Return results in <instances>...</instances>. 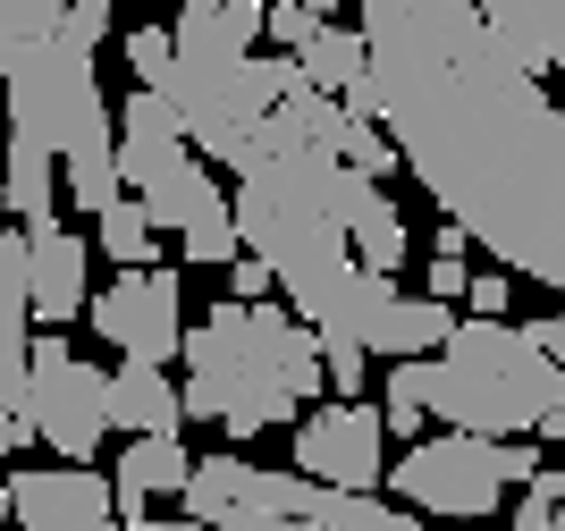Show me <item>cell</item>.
<instances>
[{
	"label": "cell",
	"mask_w": 565,
	"mask_h": 531,
	"mask_svg": "<svg viewBox=\"0 0 565 531\" xmlns=\"http://www.w3.org/2000/svg\"><path fill=\"white\" fill-rule=\"evenodd\" d=\"M178 270L161 262H136V270H118L94 304H85V321L102 329V347L118 354H143V363H169V354L186 347V312H178Z\"/></svg>",
	"instance_id": "cell-9"
},
{
	"label": "cell",
	"mask_w": 565,
	"mask_h": 531,
	"mask_svg": "<svg viewBox=\"0 0 565 531\" xmlns=\"http://www.w3.org/2000/svg\"><path fill=\"white\" fill-rule=\"evenodd\" d=\"M68 25L85 43H102V25H110V0H68Z\"/></svg>",
	"instance_id": "cell-33"
},
{
	"label": "cell",
	"mask_w": 565,
	"mask_h": 531,
	"mask_svg": "<svg viewBox=\"0 0 565 531\" xmlns=\"http://www.w3.org/2000/svg\"><path fill=\"white\" fill-rule=\"evenodd\" d=\"M312 507V472H262L228 447V456H194L186 472V514L212 531H279L305 523Z\"/></svg>",
	"instance_id": "cell-8"
},
{
	"label": "cell",
	"mask_w": 565,
	"mask_h": 531,
	"mask_svg": "<svg viewBox=\"0 0 565 531\" xmlns=\"http://www.w3.org/2000/svg\"><path fill=\"white\" fill-rule=\"evenodd\" d=\"M186 414L220 422L228 439H262V431H287L305 422V405L330 389V363H321V329L296 312V304L270 296H220L203 321L186 329Z\"/></svg>",
	"instance_id": "cell-2"
},
{
	"label": "cell",
	"mask_w": 565,
	"mask_h": 531,
	"mask_svg": "<svg viewBox=\"0 0 565 531\" xmlns=\"http://www.w3.org/2000/svg\"><path fill=\"white\" fill-rule=\"evenodd\" d=\"M321 363H330V389L338 396L372 389V347H354V338H321Z\"/></svg>",
	"instance_id": "cell-25"
},
{
	"label": "cell",
	"mask_w": 565,
	"mask_h": 531,
	"mask_svg": "<svg viewBox=\"0 0 565 531\" xmlns=\"http://www.w3.org/2000/svg\"><path fill=\"white\" fill-rule=\"evenodd\" d=\"M178 60H236L270 34V0H178Z\"/></svg>",
	"instance_id": "cell-15"
},
{
	"label": "cell",
	"mask_w": 565,
	"mask_h": 531,
	"mask_svg": "<svg viewBox=\"0 0 565 531\" xmlns=\"http://www.w3.org/2000/svg\"><path fill=\"white\" fill-rule=\"evenodd\" d=\"M305 9H312V18H338V0H305Z\"/></svg>",
	"instance_id": "cell-37"
},
{
	"label": "cell",
	"mask_w": 565,
	"mask_h": 531,
	"mask_svg": "<svg viewBox=\"0 0 565 531\" xmlns=\"http://www.w3.org/2000/svg\"><path fill=\"white\" fill-rule=\"evenodd\" d=\"M9 447H25L18 439V414H0V464H9Z\"/></svg>",
	"instance_id": "cell-35"
},
{
	"label": "cell",
	"mask_w": 565,
	"mask_h": 531,
	"mask_svg": "<svg viewBox=\"0 0 565 531\" xmlns=\"http://www.w3.org/2000/svg\"><path fill=\"white\" fill-rule=\"evenodd\" d=\"M465 287H472L465 254H430V296H448V304H465Z\"/></svg>",
	"instance_id": "cell-31"
},
{
	"label": "cell",
	"mask_w": 565,
	"mask_h": 531,
	"mask_svg": "<svg viewBox=\"0 0 565 531\" xmlns=\"http://www.w3.org/2000/svg\"><path fill=\"white\" fill-rule=\"evenodd\" d=\"M397 498L423 514H498V498H507V439H490V431H465V422H439L430 439H414L397 456Z\"/></svg>",
	"instance_id": "cell-6"
},
{
	"label": "cell",
	"mask_w": 565,
	"mask_h": 531,
	"mask_svg": "<svg viewBox=\"0 0 565 531\" xmlns=\"http://www.w3.org/2000/svg\"><path fill=\"white\" fill-rule=\"evenodd\" d=\"M312 25H321V18H312L305 0H279V9H270V43H287V51H296V43L312 34Z\"/></svg>",
	"instance_id": "cell-30"
},
{
	"label": "cell",
	"mask_w": 565,
	"mask_h": 531,
	"mask_svg": "<svg viewBox=\"0 0 565 531\" xmlns=\"http://www.w3.org/2000/svg\"><path fill=\"white\" fill-rule=\"evenodd\" d=\"M0 85H9V136H34V144H51V152H60L85 118L110 110V102H102V76H94V43H85L76 25H60L51 43H34Z\"/></svg>",
	"instance_id": "cell-7"
},
{
	"label": "cell",
	"mask_w": 565,
	"mask_h": 531,
	"mask_svg": "<svg viewBox=\"0 0 565 531\" xmlns=\"http://www.w3.org/2000/svg\"><path fill=\"white\" fill-rule=\"evenodd\" d=\"M380 380H388V405H380V414H388V439H423L430 405H423V371H414V354H388Z\"/></svg>",
	"instance_id": "cell-23"
},
{
	"label": "cell",
	"mask_w": 565,
	"mask_h": 531,
	"mask_svg": "<svg viewBox=\"0 0 565 531\" xmlns=\"http://www.w3.org/2000/svg\"><path fill=\"white\" fill-rule=\"evenodd\" d=\"M515 523H523V531H548V523H557V472H532V481H523Z\"/></svg>",
	"instance_id": "cell-27"
},
{
	"label": "cell",
	"mask_w": 565,
	"mask_h": 531,
	"mask_svg": "<svg viewBox=\"0 0 565 531\" xmlns=\"http://www.w3.org/2000/svg\"><path fill=\"white\" fill-rule=\"evenodd\" d=\"M296 76H305V68H296V51H287V60L236 51V60H178L161 93L178 102L186 136L212 152V169H254L262 127H270V110L287 102Z\"/></svg>",
	"instance_id": "cell-5"
},
{
	"label": "cell",
	"mask_w": 565,
	"mask_h": 531,
	"mask_svg": "<svg viewBox=\"0 0 565 531\" xmlns=\"http://www.w3.org/2000/svg\"><path fill=\"white\" fill-rule=\"evenodd\" d=\"M9 489H18L25 531H102V523H118V481H102L94 464H76V456L34 464V472H18Z\"/></svg>",
	"instance_id": "cell-12"
},
{
	"label": "cell",
	"mask_w": 565,
	"mask_h": 531,
	"mask_svg": "<svg viewBox=\"0 0 565 531\" xmlns=\"http://www.w3.org/2000/svg\"><path fill=\"white\" fill-rule=\"evenodd\" d=\"M68 25V0H0V43H9V68H18L34 43H51Z\"/></svg>",
	"instance_id": "cell-22"
},
{
	"label": "cell",
	"mask_w": 565,
	"mask_h": 531,
	"mask_svg": "<svg viewBox=\"0 0 565 531\" xmlns=\"http://www.w3.org/2000/svg\"><path fill=\"white\" fill-rule=\"evenodd\" d=\"M102 431H118L110 422V371L94 363H60V371H34V389H25V414H18V439L34 447L43 439L51 456H76V464H94Z\"/></svg>",
	"instance_id": "cell-10"
},
{
	"label": "cell",
	"mask_w": 565,
	"mask_h": 531,
	"mask_svg": "<svg viewBox=\"0 0 565 531\" xmlns=\"http://www.w3.org/2000/svg\"><path fill=\"white\" fill-rule=\"evenodd\" d=\"M465 304H481V312H507V262L472 278V287H465Z\"/></svg>",
	"instance_id": "cell-32"
},
{
	"label": "cell",
	"mask_w": 565,
	"mask_h": 531,
	"mask_svg": "<svg viewBox=\"0 0 565 531\" xmlns=\"http://www.w3.org/2000/svg\"><path fill=\"white\" fill-rule=\"evenodd\" d=\"M228 296H279V270H270V262L245 245V254L228 262Z\"/></svg>",
	"instance_id": "cell-28"
},
{
	"label": "cell",
	"mask_w": 565,
	"mask_h": 531,
	"mask_svg": "<svg viewBox=\"0 0 565 531\" xmlns=\"http://www.w3.org/2000/svg\"><path fill=\"white\" fill-rule=\"evenodd\" d=\"M25 389H34V354L0 347V414H25Z\"/></svg>",
	"instance_id": "cell-26"
},
{
	"label": "cell",
	"mask_w": 565,
	"mask_h": 531,
	"mask_svg": "<svg viewBox=\"0 0 565 531\" xmlns=\"http://www.w3.org/2000/svg\"><path fill=\"white\" fill-rule=\"evenodd\" d=\"M423 371V405L439 422H465V431H490V439H515V431H541L548 405H565V363L515 329L507 312H472L448 329V347L414 354Z\"/></svg>",
	"instance_id": "cell-3"
},
{
	"label": "cell",
	"mask_w": 565,
	"mask_h": 531,
	"mask_svg": "<svg viewBox=\"0 0 565 531\" xmlns=\"http://www.w3.org/2000/svg\"><path fill=\"white\" fill-rule=\"evenodd\" d=\"M0 76H9V43H0Z\"/></svg>",
	"instance_id": "cell-38"
},
{
	"label": "cell",
	"mask_w": 565,
	"mask_h": 531,
	"mask_svg": "<svg viewBox=\"0 0 565 531\" xmlns=\"http://www.w3.org/2000/svg\"><path fill=\"white\" fill-rule=\"evenodd\" d=\"M34 229V321H76L94 304V278H85V236L60 229V220H25Z\"/></svg>",
	"instance_id": "cell-14"
},
{
	"label": "cell",
	"mask_w": 565,
	"mask_h": 531,
	"mask_svg": "<svg viewBox=\"0 0 565 531\" xmlns=\"http://www.w3.org/2000/svg\"><path fill=\"white\" fill-rule=\"evenodd\" d=\"M296 68H305L312 85H330V93H354L363 76H372V43H363V25L321 18L305 43H296Z\"/></svg>",
	"instance_id": "cell-19"
},
{
	"label": "cell",
	"mask_w": 565,
	"mask_h": 531,
	"mask_svg": "<svg viewBox=\"0 0 565 531\" xmlns=\"http://www.w3.org/2000/svg\"><path fill=\"white\" fill-rule=\"evenodd\" d=\"M127 68H136V85H169L178 34H169V25H136V34H127Z\"/></svg>",
	"instance_id": "cell-24"
},
{
	"label": "cell",
	"mask_w": 565,
	"mask_h": 531,
	"mask_svg": "<svg viewBox=\"0 0 565 531\" xmlns=\"http://www.w3.org/2000/svg\"><path fill=\"white\" fill-rule=\"evenodd\" d=\"M541 439H565V405H548V422H541Z\"/></svg>",
	"instance_id": "cell-36"
},
{
	"label": "cell",
	"mask_w": 565,
	"mask_h": 531,
	"mask_svg": "<svg viewBox=\"0 0 565 531\" xmlns=\"http://www.w3.org/2000/svg\"><path fill=\"white\" fill-rule=\"evenodd\" d=\"M60 152L34 136H9V161H0V203L18 211V220H51V203H60Z\"/></svg>",
	"instance_id": "cell-18"
},
{
	"label": "cell",
	"mask_w": 565,
	"mask_h": 531,
	"mask_svg": "<svg viewBox=\"0 0 565 531\" xmlns=\"http://www.w3.org/2000/svg\"><path fill=\"white\" fill-rule=\"evenodd\" d=\"M380 439H388V414L372 396L305 405V422H296V472L338 481V489H380Z\"/></svg>",
	"instance_id": "cell-11"
},
{
	"label": "cell",
	"mask_w": 565,
	"mask_h": 531,
	"mask_svg": "<svg viewBox=\"0 0 565 531\" xmlns=\"http://www.w3.org/2000/svg\"><path fill=\"white\" fill-rule=\"evenodd\" d=\"M118 169H127V194H143V211L161 220V236L186 245V262L228 270L245 254L236 203L212 185V152L186 136V118H178V102L161 85H136L118 102Z\"/></svg>",
	"instance_id": "cell-4"
},
{
	"label": "cell",
	"mask_w": 565,
	"mask_h": 531,
	"mask_svg": "<svg viewBox=\"0 0 565 531\" xmlns=\"http://www.w3.org/2000/svg\"><path fill=\"white\" fill-rule=\"evenodd\" d=\"M94 220H102V254H110L118 270H136V262H161V220L143 211V194H118V203H102Z\"/></svg>",
	"instance_id": "cell-21"
},
{
	"label": "cell",
	"mask_w": 565,
	"mask_h": 531,
	"mask_svg": "<svg viewBox=\"0 0 565 531\" xmlns=\"http://www.w3.org/2000/svg\"><path fill=\"white\" fill-rule=\"evenodd\" d=\"M305 523H321V531H414V523H423V507H380L372 489L312 481V507H305Z\"/></svg>",
	"instance_id": "cell-20"
},
{
	"label": "cell",
	"mask_w": 565,
	"mask_h": 531,
	"mask_svg": "<svg viewBox=\"0 0 565 531\" xmlns=\"http://www.w3.org/2000/svg\"><path fill=\"white\" fill-rule=\"evenodd\" d=\"M541 76H565V0H472Z\"/></svg>",
	"instance_id": "cell-17"
},
{
	"label": "cell",
	"mask_w": 565,
	"mask_h": 531,
	"mask_svg": "<svg viewBox=\"0 0 565 531\" xmlns=\"http://www.w3.org/2000/svg\"><path fill=\"white\" fill-rule=\"evenodd\" d=\"M372 76L347 93L472 245L565 296V93L472 0H363Z\"/></svg>",
	"instance_id": "cell-1"
},
{
	"label": "cell",
	"mask_w": 565,
	"mask_h": 531,
	"mask_svg": "<svg viewBox=\"0 0 565 531\" xmlns=\"http://www.w3.org/2000/svg\"><path fill=\"white\" fill-rule=\"evenodd\" d=\"M110 422L136 439V431H186V389H169L161 363H143V354H118L110 371Z\"/></svg>",
	"instance_id": "cell-16"
},
{
	"label": "cell",
	"mask_w": 565,
	"mask_h": 531,
	"mask_svg": "<svg viewBox=\"0 0 565 531\" xmlns=\"http://www.w3.org/2000/svg\"><path fill=\"white\" fill-rule=\"evenodd\" d=\"M186 472H194L186 431H136V439L118 447V523H127V531H161L143 498H161V489H169V498H186Z\"/></svg>",
	"instance_id": "cell-13"
},
{
	"label": "cell",
	"mask_w": 565,
	"mask_h": 531,
	"mask_svg": "<svg viewBox=\"0 0 565 531\" xmlns=\"http://www.w3.org/2000/svg\"><path fill=\"white\" fill-rule=\"evenodd\" d=\"M34 329H43V321H34V304H25V296H9V287H0V347H25Z\"/></svg>",
	"instance_id": "cell-29"
},
{
	"label": "cell",
	"mask_w": 565,
	"mask_h": 531,
	"mask_svg": "<svg viewBox=\"0 0 565 531\" xmlns=\"http://www.w3.org/2000/svg\"><path fill=\"white\" fill-rule=\"evenodd\" d=\"M532 338H541V347H548V354H557V363H565V304H557V312H548V321H532Z\"/></svg>",
	"instance_id": "cell-34"
}]
</instances>
